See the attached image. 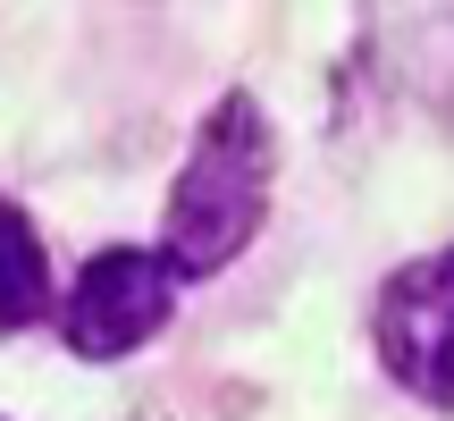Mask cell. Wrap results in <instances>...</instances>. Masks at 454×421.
Returning a JSON list of instances; mask_svg holds the SVG:
<instances>
[{"label":"cell","mask_w":454,"mask_h":421,"mask_svg":"<svg viewBox=\"0 0 454 421\" xmlns=\"http://www.w3.org/2000/svg\"><path fill=\"white\" fill-rule=\"evenodd\" d=\"M261 210H270V127H261V101L253 93H227L219 110L202 118L194 152H185L160 261L177 278L219 270V261H236L244 244H253Z\"/></svg>","instance_id":"cell-1"},{"label":"cell","mask_w":454,"mask_h":421,"mask_svg":"<svg viewBox=\"0 0 454 421\" xmlns=\"http://www.w3.org/2000/svg\"><path fill=\"white\" fill-rule=\"evenodd\" d=\"M379 354L429 405H454V244L379 287Z\"/></svg>","instance_id":"cell-3"},{"label":"cell","mask_w":454,"mask_h":421,"mask_svg":"<svg viewBox=\"0 0 454 421\" xmlns=\"http://www.w3.org/2000/svg\"><path fill=\"white\" fill-rule=\"evenodd\" d=\"M168 312H177V270L160 253H144V244H110L67 287V346L93 362H118L144 338H160Z\"/></svg>","instance_id":"cell-2"},{"label":"cell","mask_w":454,"mask_h":421,"mask_svg":"<svg viewBox=\"0 0 454 421\" xmlns=\"http://www.w3.org/2000/svg\"><path fill=\"white\" fill-rule=\"evenodd\" d=\"M43 295H51V261H43V236L17 203H0V338L26 321H43Z\"/></svg>","instance_id":"cell-4"}]
</instances>
